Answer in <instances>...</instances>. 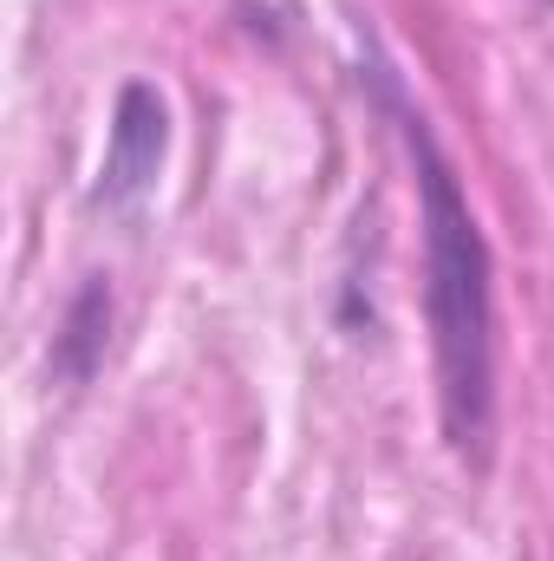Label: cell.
<instances>
[{
    "instance_id": "cell-1",
    "label": "cell",
    "mask_w": 554,
    "mask_h": 561,
    "mask_svg": "<svg viewBox=\"0 0 554 561\" xmlns=\"http://www.w3.org/2000/svg\"><path fill=\"white\" fill-rule=\"evenodd\" d=\"M405 150L417 163V216H424V307L437 333V379H443V424L457 450L483 457L489 412H496V307H489V249L457 190V170L430 138V125L385 85Z\"/></svg>"
},
{
    "instance_id": "cell-2",
    "label": "cell",
    "mask_w": 554,
    "mask_h": 561,
    "mask_svg": "<svg viewBox=\"0 0 554 561\" xmlns=\"http://www.w3.org/2000/svg\"><path fill=\"white\" fill-rule=\"evenodd\" d=\"M163 150H170V112L150 85H125L118 99V118H112V150H105V209H138L143 196L157 190V170H163Z\"/></svg>"
}]
</instances>
